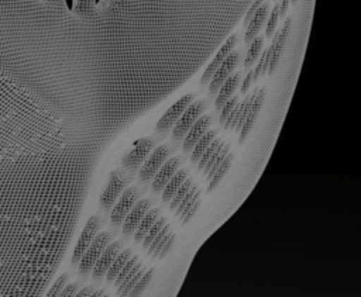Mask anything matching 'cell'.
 I'll list each match as a JSON object with an SVG mask.
<instances>
[{
  "mask_svg": "<svg viewBox=\"0 0 361 297\" xmlns=\"http://www.w3.org/2000/svg\"><path fill=\"white\" fill-rule=\"evenodd\" d=\"M134 168H124L110 173L109 182L100 196V206L104 210H110L117 201V197L121 194L124 187L133 180Z\"/></svg>",
  "mask_w": 361,
  "mask_h": 297,
  "instance_id": "1",
  "label": "cell"
},
{
  "mask_svg": "<svg viewBox=\"0 0 361 297\" xmlns=\"http://www.w3.org/2000/svg\"><path fill=\"white\" fill-rule=\"evenodd\" d=\"M113 238V232L111 231H103L99 235H96L93 238V241L90 242V245L87 246V249L85 251L83 256L79 260V272L82 274H87L90 273L92 267L94 266L96 260L99 259V256L102 255V252L104 251V248L109 245V242Z\"/></svg>",
  "mask_w": 361,
  "mask_h": 297,
  "instance_id": "2",
  "label": "cell"
},
{
  "mask_svg": "<svg viewBox=\"0 0 361 297\" xmlns=\"http://www.w3.org/2000/svg\"><path fill=\"white\" fill-rule=\"evenodd\" d=\"M207 108V101L206 100H196L192 101L185 111L182 113V115L178 118V121L173 125L172 129V138L173 139H180L186 135V132L189 131V128L193 125V122L203 114V111Z\"/></svg>",
  "mask_w": 361,
  "mask_h": 297,
  "instance_id": "3",
  "label": "cell"
},
{
  "mask_svg": "<svg viewBox=\"0 0 361 297\" xmlns=\"http://www.w3.org/2000/svg\"><path fill=\"white\" fill-rule=\"evenodd\" d=\"M141 193H142V190H141L140 184H133L124 190V193L121 194L118 201L114 203L111 213H110V221L114 227L123 224L126 215L133 208L135 201L140 198Z\"/></svg>",
  "mask_w": 361,
  "mask_h": 297,
  "instance_id": "4",
  "label": "cell"
},
{
  "mask_svg": "<svg viewBox=\"0 0 361 297\" xmlns=\"http://www.w3.org/2000/svg\"><path fill=\"white\" fill-rule=\"evenodd\" d=\"M178 149V145L173 142H165L154 149V152L149 155V158L144 162L142 168L140 169V179L142 182L151 179L157 170L161 168V165L168 159L171 153H173Z\"/></svg>",
  "mask_w": 361,
  "mask_h": 297,
  "instance_id": "5",
  "label": "cell"
},
{
  "mask_svg": "<svg viewBox=\"0 0 361 297\" xmlns=\"http://www.w3.org/2000/svg\"><path fill=\"white\" fill-rule=\"evenodd\" d=\"M292 21H293V15H289L282 24V27L279 28V31L275 35H272V44L268 46V68H267L268 75H272L275 68L278 66V62L281 59L285 42L288 39V35L292 27Z\"/></svg>",
  "mask_w": 361,
  "mask_h": 297,
  "instance_id": "6",
  "label": "cell"
},
{
  "mask_svg": "<svg viewBox=\"0 0 361 297\" xmlns=\"http://www.w3.org/2000/svg\"><path fill=\"white\" fill-rule=\"evenodd\" d=\"M103 221H104V218L102 215H99V214H94V215H92L87 220V222L85 224V227H83V229H82V232L79 235V239H78V242L75 245V249H73V253H72V265H78L79 263L80 258L83 256L85 251L87 249V246L90 245V242L96 236V234H97V231H99V228H100Z\"/></svg>",
  "mask_w": 361,
  "mask_h": 297,
  "instance_id": "7",
  "label": "cell"
},
{
  "mask_svg": "<svg viewBox=\"0 0 361 297\" xmlns=\"http://www.w3.org/2000/svg\"><path fill=\"white\" fill-rule=\"evenodd\" d=\"M157 135L154 137H147V138H140L137 139L133 146L124 153L121 158V163L124 168H134L138 166L149 153L152 146L155 145Z\"/></svg>",
  "mask_w": 361,
  "mask_h": 297,
  "instance_id": "8",
  "label": "cell"
},
{
  "mask_svg": "<svg viewBox=\"0 0 361 297\" xmlns=\"http://www.w3.org/2000/svg\"><path fill=\"white\" fill-rule=\"evenodd\" d=\"M195 94L193 93H188L183 97H180L179 100H176L165 113L164 115L158 120L155 131L157 132H162V131H168L171 127L175 125V122L178 121V118L182 115V113L185 111V108L193 101Z\"/></svg>",
  "mask_w": 361,
  "mask_h": 297,
  "instance_id": "9",
  "label": "cell"
},
{
  "mask_svg": "<svg viewBox=\"0 0 361 297\" xmlns=\"http://www.w3.org/2000/svg\"><path fill=\"white\" fill-rule=\"evenodd\" d=\"M241 56V51L240 49H233L226 58L224 61L220 63V66L214 70L212 79L209 80V91L214 93L219 90V87L223 84V82L231 75V72L234 70V68L238 63V59Z\"/></svg>",
  "mask_w": 361,
  "mask_h": 297,
  "instance_id": "10",
  "label": "cell"
},
{
  "mask_svg": "<svg viewBox=\"0 0 361 297\" xmlns=\"http://www.w3.org/2000/svg\"><path fill=\"white\" fill-rule=\"evenodd\" d=\"M123 245H124L123 239H118V241H114V242H111L110 245H107L104 248V251L102 252V255L96 260L94 266L92 267V277L94 280H100L106 274L110 265L113 263V260L116 259L118 252L123 249Z\"/></svg>",
  "mask_w": 361,
  "mask_h": 297,
  "instance_id": "11",
  "label": "cell"
},
{
  "mask_svg": "<svg viewBox=\"0 0 361 297\" xmlns=\"http://www.w3.org/2000/svg\"><path fill=\"white\" fill-rule=\"evenodd\" d=\"M264 100H265V87L264 86L262 87H257V91H255V94H254V97L251 100V104L248 107L247 117H245L244 124L241 125V129H240V132H241L240 134V141H238L240 144H243L247 139V137H248V134H250V131H251V128H252V125H254V122H255L261 108H262Z\"/></svg>",
  "mask_w": 361,
  "mask_h": 297,
  "instance_id": "12",
  "label": "cell"
},
{
  "mask_svg": "<svg viewBox=\"0 0 361 297\" xmlns=\"http://www.w3.org/2000/svg\"><path fill=\"white\" fill-rule=\"evenodd\" d=\"M237 44V34H231L226 41L224 44L220 46V49L217 51V53L214 55V58L210 61V63L206 66L202 77H200V84H206L209 83V80L212 79L214 70L220 66V63L224 61V58L234 49Z\"/></svg>",
  "mask_w": 361,
  "mask_h": 297,
  "instance_id": "13",
  "label": "cell"
},
{
  "mask_svg": "<svg viewBox=\"0 0 361 297\" xmlns=\"http://www.w3.org/2000/svg\"><path fill=\"white\" fill-rule=\"evenodd\" d=\"M152 204V198L151 197H145V198H141L138 200L133 208L128 211V214L126 215L124 218V224H123V234L128 235V234H133L137 228V225L140 224L141 218L145 215V213L149 210Z\"/></svg>",
  "mask_w": 361,
  "mask_h": 297,
  "instance_id": "14",
  "label": "cell"
},
{
  "mask_svg": "<svg viewBox=\"0 0 361 297\" xmlns=\"http://www.w3.org/2000/svg\"><path fill=\"white\" fill-rule=\"evenodd\" d=\"M183 162V158L180 156H172L169 159H166L159 170H157V176L152 180V191H159L165 187V184L168 183V180L173 176V173L178 170V168L180 166V163Z\"/></svg>",
  "mask_w": 361,
  "mask_h": 297,
  "instance_id": "15",
  "label": "cell"
},
{
  "mask_svg": "<svg viewBox=\"0 0 361 297\" xmlns=\"http://www.w3.org/2000/svg\"><path fill=\"white\" fill-rule=\"evenodd\" d=\"M212 121H213V114H206V115H200L193 122V125L189 128V131L185 135L183 151H190L195 146L197 139L207 131V128L210 127Z\"/></svg>",
  "mask_w": 361,
  "mask_h": 297,
  "instance_id": "16",
  "label": "cell"
},
{
  "mask_svg": "<svg viewBox=\"0 0 361 297\" xmlns=\"http://www.w3.org/2000/svg\"><path fill=\"white\" fill-rule=\"evenodd\" d=\"M268 10H269V3L265 1V3H262V4L257 8V11L251 15V18L248 20V23H247V25H245V27H247L245 34H244V42H245V44L251 42V39L259 32L261 27H262L264 23H265L267 15H268Z\"/></svg>",
  "mask_w": 361,
  "mask_h": 297,
  "instance_id": "17",
  "label": "cell"
},
{
  "mask_svg": "<svg viewBox=\"0 0 361 297\" xmlns=\"http://www.w3.org/2000/svg\"><path fill=\"white\" fill-rule=\"evenodd\" d=\"M240 80H241V72L237 70L234 72L233 75H230L224 82L223 84L219 87L220 91L216 97V101H214V106L216 108H221V106L234 94L237 86L240 84Z\"/></svg>",
  "mask_w": 361,
  "mask_h": 297,
  "instance_id": "18",
  "label": "cell"
},
{
  "mask_svg": "<svg viewBox=\"0 0 361 297\" xmlns=\"http://www.w3.org/2000/svg\"><path fill=\"white\" fill-rule=\"evenodd\" d=\"M230 146H231L230 142H223V139H221L220 144L217 145L216 151L213 152V155H212V156L209 158V160L206 162V165H204V168H203L202 170H203V173L207 176L209 180L213 177L216 169L219 168V165L221 163V160H223V159L226 158V155L228 153Z\"/></svg>",
  "mask_w": 361,
  "mask_h": 297,
  "instance_id": "19",
  "label": "cell"
},
{
  "mask_svg": "<svg viewBox=\"0 0 361 297\" xmlns=\"http://www.w3.org/2000/svg\"><path fill=\"white\" fill-rule=\"evenodd\" d=\"M159 214H161V208H159V207H155V208L148 210V211L145 213V215L141 218L140 224L137 225V228H135V231H134V232H135V235H134V241H135V242H141V241L144 239L145 234H147L148 229L152 227V224L158 220Z\"/></svg>",
  "mask_w": 361,
  "mask_h": 297,
  "instance_id": "20",
  "label": "cell"
},
{
  "mask_svg": "<svg viewBox=\"0 0 361 297\" xmlns=\"http://www.w3.org/2000/svg\"><path fill=\"white\" fill-rule=\"evenodd\" d=\"M188 173H189V169L188 168H183L180 170H176L173 173V176L168 180V183L165 184V190L162 193V200L166 203V201H171L173 194L176 193V190L179 189V186L183 183V180L188 177Z\"/></svg>",
  "mask_w": 361,
  "mask_h": 297,
  "instance_id": "21",
  "label": "cell"
},
{
  "mask_svg": "<svg viewBox=\"0 0 361 297\" xmlns=\"http://www.w3.org/2000/svg\"><path fill=\"white\" fill-rule=\"evenodd\" d=\"M234 156H235L234 152H230V153L226 155V158L221 160V163H220L219 168L216 169L213 177L209 180L207 191H213V190L217 187V184L221 182V179L224 177V175H226V173L228 172V169L231 168V163H233V160H234Z\"/></svg>",
  "mask_w": 361,
  "mask_h": 297,
  "instance_id": "22",
  "label": "cell"
},
{
  "mask_svg": "<svg viewBox=\"0 0 361 297\" xmlns=\"http://www.w3.org/2000/svg\"><path fill=\"white\" fill-rule=\"evenodd\" d=\"M131 255H133V249L131 248H127L123 252H118V255L116 256V259L110 265L109 270L106 272V282L107 283H113V280L116 279V276L118 274V272L121 270L124 263L131 258Z\"/></svg>",
  "mask_w": 361,
  "mask_h": 297,
  "instance_id": "23",
  "label": "cell"
},
{
  "mask_svg": "<svg viewBox=\"0 0 361 297\" xmlns=\"http://www.w3.org/2000/svg\"><path fill=\"white\" fill-rule=\"evenodd\" d=\"M264 46V37L262 35H255L248 46L245 59H244V69H251V66L255 63V61L259 58V53Z\"/></svg>",
  "mask_w": 361,
  "mask_h": 297,
  "instance_id": "24",
  "label": "cell"
},
{
  "mask_svg": "<svg viewBox=\"0 0 361 297\" xmlns=\"http://www.w3.org/2000/svg\"><path fill=\"white\" fill-rule=\"evenodd\" d=\"M217 131L216 129H210V131H206L199 139L197 142L193 146V151H192V156H190V160L192 162H197L202 156V153L204 152V149L210 145V142L214 139Z\"/></svg>",
  "mask_w": 361,
  "mask_h": 297,
  "instance_id": "25",
  "label": "cell"
},
{
  "mask_svg": "<svg viewBox=\"0 0 361 297\" xmlns=\"http://www.w3.org/2000/svg\"><path fill=\"white\" fill-rule=\"evenodd\" d=\"M65 7L69 13L76 15H83L90 7V0H63Z\"/></svg>",
  "mask_w": 361,
  "mask_h": 297,
  "instance_id": "26",
  "label": "cell"
},
{
  "mask_svg": "<svg viewBox=\"0 0 361 297\" xmlns=\"http://www.w3.org/2000/svg\"><path fill=\"white\" fill-rule=\"evenodd\" d=\"M166 218L165 217H158V220L152 224V227L148 229V232L145 234L144 239H142V246L147 249V246H149V244L152 242V239L157 236V234L159 232V229L165 225Z\"/></svg>",
  "mask_w": 361,
  "mask_h": 297,
  "instance_id": "27",
  "label": "cell"
},
{
  "mask_svg": "<svg viewBox=\"0 0 361 297\" xmlns=\"http://www.w3.org/2000/svg\"><path fill=\"white\" fill-rule=\"evenodd\" d=\"M190 187H192V177H186V179L183 180V183L179 186V189L176 190V193L173 194V197H172V201H171V204H169V208H171V210H175V208L178 207V204L180 203V200L183 198V196L186 194V191H188Z\"/></svg>",
  "mask_w": 361,
  "mask_h": 297,
  "instance_id": "28",
  "label": "cell"
},
{
  "mask_svg": "<svg viewBox=\"0 0 361 297\" xmlns=\"http://www.w3.org/2000/svg\"><path fill=\"white\" fill-rule=\"evenodd\" d=\"M152 274H154V267H151V269H148L147 272H144L128 294H131V296H138V294H141V293L144 291V289L147 287V284L149 283Z\"/></svg>",
  "mask_w": 361,
  "mask_h": 297,
  "instance_id": "29",
  "label": "cell"
},
{
  "mask_svg": "<svg viewBox=\"0 0 361 297\" xmlns=\"http://www.w3.org/2000/svg\"><path fill=\"white\" fill-rule=\"evenodd\" d=\"M278 20H279V3H276L271 11V15H269V20H268V24L265 28V38H268V39L272 38L275 27L278 24Z\"/></svg>",
  "mask_w": 361,
  "mask_h": 297,
  "instance_id": "30",
  "label": "cell"
},
{
  "mask_svg": "<svg viewBox=\"0 0 361 297\" xmlns=\"http://www.w3.org/2000/svg\"><path fill=\"white\" fill-rule=\"evenodd\" d=\"M137 262H138V256H133V255H131V258L124 263V266L121 267V270L118 272V274H117L116 279H114V280H116L114 284H116L117 287L121 284V282L124 280V277L127 276V273L133 269V266H134Z\"/></svg>",
  "mask_w": 361,
  "mask_h": 297,
  "instance_id": "31",
  "label": "cell"
},
{
  "mask_svg": "<svg viewBox=\"0 0 361 297\" xmlns=\"http://www.w3.org/2000/svg\"><path fill=\"white\" fill-rule=\"evenodd\" d=\"M220 141H221V138H217V139L212 141V142H210V145H209V146L204 149V152L202 153L200 159L197 160V162H199V166H197V169H199V170H202V169L204 168L206 162H207V160H209V158L213 155V152L216 151V148H217V145L220 144Z\"/></svg>",
  "mask_w": 361,
  "mask_h": 297,
  "instance_id": "32",
  "label": "cell"
},
{
  "mask_svg": "<svg viewBox=\"0 0 361 297\" xmlns=\"http://www.w3.org/2000/svg\"><path fill=\"white\" fill-rule=\"evenodd\" d=\"M69 277H71V273H68V272L63 273V274H61V276L58 277V280L52 284V287L49 289V291L47 293V296H59V293L62 291V289L66 286Z\"/></svg>",
  "mask_w": 361,
  "mask_h": 297,
  "instance_id": "33",
  "label": "cell"
},
{
  "mask_svg": "<svg viewBox=\"0 0 361 297\" xmlns=\"http://www.w3.org/2000/svg\"><path fill=\"white\" fill-rule=\"evenodd\" d=\"M237 103H238V96H231L223 106H221V113H220V118H219V122L223 125V122H224V120H226V117L230 114V111L237 106Z\"/></svg>",
  "mask_w": 361,
  "mask_h": 297,
  "instance_id": "34",
  "label": "cell"
},
{
  "mask_svg": "<svg viewBox=\"0 0 361 297\" xmlns=\"http://www.w3.org/2000/svg\"><path fill=\"white\" fill-rule=\"evenodd\" d=\"M168 232H169V224H166V222H165V225L159 229V232L157 234V236L152 239V242H151V244H149V246H148V251H147V252H148L149 255H152V252L155 251L157 245L161 242V239H162Z\"/></svg>",
  "mask_w": 361,
  "mask_h": 297,
  "instance_id": "35",
  "label": "cell"
},
{
  "mask_svg": "<svg viewBox=\"0 0 361 297\" xmlns=\"http://www.w3.org/2000/svg\"><path fill=\"white\" fill-rule=\"evenodd\" d=\"M197 187H199V186H197V184H193V186H192V189H189V190H188V191H186V194H185V196H183V198H182V200H180V203H179V204H178V207H176V208H175V210H176V215H180V213H182V210H183V207H185V206H186V203H188V201H189V198H190V197H192V196H193V193H195V191H196V190H197Z\"/></svg>",
  "mask_w": 361,
  "mask_h": 297,
  "instance_id": "36",
  "label": "cell"
},
{
  "mask_svg": "<svg viewBox=\"0 0 361 297\" xmlns=\"http://www.w3.org/2000/svg\"><path fill=\"white\" fill-rule=\"evenodd\" d=\"M82 284V280H79V282H73V283H71V284H68L66 287H63L62 289V291L59 293V296H75L76 294V291L79 290V286Z\"/></svg>",
  "mask_w": 361,
  "mask_h": 297,
  "instance_id": "37",
  "label": "cell"
},
{
  "mask_svg": "<svg viewBox=\"0 0 361 297\" xmlns=\"http://www.w3.org/2000/svg\"><path fill=\"white\" fill-rule=\"evenodd\" d=\"M199 207H200V197L195 201V204L189 208V211L186 213V214H183V215H180L182 217V222L183 224H186V222H189L190 220H192V217L196 214V211L199 210Z\"/></svg>",
  "mask_w": 361,
  "mask_h": 297,
  "instance_id": "38",
  "label": "cell"
},
{
  "mask_svg": "<svg viewBox=\"0 0 361 297\" xmlns=\"http://www.w3.org/2000/svg\"><path fill=\"white\" fill-rule=\"evenodd\" d=\"M118 0H93V4L94 7L99 10V11H104L110 7H113Z\"/></svg>",
  "mask_w": 361,
  "mask_h": 297,
  "instance_id": "39",
  "label": "cell"
},
{
  "mask_svg": "<svg viewBox=\"0 0 361 297\" xmlns=\"http://www.w3.org/2000/svg\"><path fill=\"white\" fill-rule=\"evenodd\" d=\"M173 241H175V234L173 232H171V235H169V239L166 241V244L164 245V248L161 249V252H159V255H158V258L159 259H162V258H165V255L169 252V249L172 248V245H173Z\"/></svg>",
  "mask_w": 361,
  "mask_h": 297,
  "instance_id": "40",
  "label": "cell"
},
{
  "mask_svg": "<svg viewBox=\"0 0 361 297\" xmlns=\"http://www.w3.org/2000/svg\"><path fill=\"white\" fill-rule=\"evenodd\" d=\"M262 3H264V0H255V1L251 4V7L248 8V11H247V14H245V17H244V25H247V23H248V20L251 18V15L257 11V8H258Z\"/></svg>",
  "mask_w": 361,
  "mask_h": 297,
  "instance_id": "41",
  "label": "cell"
},
{
  "mask_svg": "<svg viewBox=\"0 0 361 297\" xmlns=\"http://www.w3.org/2000/svg\"><path fill=\"white\" fill-rule=\"evenodd\" d=\"M251 83H252V70L250 69L248 73H247V76L244 77V80H243V83H241V93H243V94H245V93L248 91Z\"/></svg>",
  "mask_w": 361,
  "mask_h": 297,
  "instance_id": "42",
  "label": "cell"
},
{
  "mask_svg": "<svg viewBox=\"0 0 361 297\" xmlns=\"http://www.w3.org/2000/svg\"><path fill=\"white\" fill-rule=\"evenodd\" d=\"M93 291H94V287L89 284V286H86V287H83V289L78 290L75 296H80V297H83V296H92V293H93Z\"/></svg>",
  "mask_w": 361,
  "mask_h": 297,
  "instance_id": "43",
  "label": "cell"
},
{
  "mask_svg": "<svg viewBox=\"0 0 361 297\" xmlns=\"http://www.w3.org/2000/svg\"><path fill=\"white\" fill-rule=\"evenodd\" d=\"M288 7H289V0H281V3H279V17H283L286 14Z\"/></svg>",
  "mask_w": 361,
  "mask_h": 297,
  "instance_id": "44",
  "label": "cell"
},
{
  "mask_svg": "<svg viewBox=\"0 0 361 297\" xmlns=\"http://www.w3.org/2000/svg\"><path fill=\"white\" fill-rule=\"evenodd\" d=\"M104 294H106V293H104L103 289H99V290H96V291L92 293V296H96V297H97V296H104Z\"/></svg>",
  "mask_w": 361,
  "mask_h": 297,
  "instance_id": "45",
  "label": "cell"
},
{
  "mask_svg": "<svg viewBox=\"0 0 361 297\" xmlns=\"http://www.w3.org/2000/svg\"><path fill=\"white\" fill-rule=\"evenodd\" d=\"M296 1H298V0H289V3H292V4H296Z\"/></svg>",
  "mask_w": 361,
  "mask_h": 297,
  "instance_id": "46",
  "label": "cell"
},
{
  "mask_svg": "<svg viewBox=\"0 0 361 297\" xmlns=\"http://www.w3.org/2000/svg\"><path fill=\"white\" fill-rule=\"evenodd\" d=\"M37 1H45V0H37Z\"/></svg>",
  "mask_w": 361,
  "mask_h": 297,
  "instance_id": "47",
  "label": "cell"
}]
</instances>
